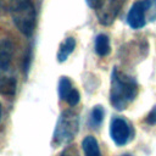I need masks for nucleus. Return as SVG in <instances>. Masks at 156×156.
Here are the masks:
<instances>
[{"label": "nucleus", "mask_w": 156, "mask_h": 156, "mask_svg": "<svg viewBox=\"0 0 156 156\" xmlns=\"http://www.w3.org/2000/svg\"><path fill=\"white\" fill-rule=\"evenodd\" d=\"M138 94V84L134 78L119 72L116 67L111 73L110 102L117 110H126Z\"/></svg>", "instance_id": "nucleus-1"}, {"label": "nucleus", "mask_w": 156, "mask_h": 156, "mask_svg": "<svg viewBox=\"0 0 156 156\" xmlns=\"http://www.w3.org/2000/svg\"><path fill=\"white\" fill-rule=\"evenodd\" d=\"M79 130V116L73 110H66L63 111L55 126L52 139H51V146L52 147H60L62 145L69 144L77 135Z\"/></svg>", "instance_id": "nucleus-2"}, {"label": "nucleus", "mask_w": 156, "mask_h": 156, "mask_svg": "<svg viewBox=\"0 0 156 156\" xmlns=\"http://www.w3.org/2000/svg\"><path fill=\"white\" fill-rule=\"evenodd\" d=\"M9 11L17 29L30 37L35 27V9L32 0H10Z\"/></svg>", "instance_id": "nucleus-3"}, {"label": "nucleus", "mask_w": 156, "mask_h": 156, "mask_svg": "<svg viewBox=\"0 0 156 156\" xmlns=\"http://www.w3.org/2000/svg\"><path fill=\"white\" fill-rule=\"evenodd\" d=\"M126 1L127 0H101L95 9L99 22L104 26L112 24Z\"/></svg>", "instance_id": "nucleus-4"}, {"label": "nucleus", "mask_w": 156, "mask_h": 156, "mask_svg": "<svg viewBox=\"0 0 156 156\" xmlns=\"http://www.w3.org/2000/svg\"><path fill=\"white\" fill-rule=\"evenodd\" d=\"M130 124L122 117H113L110 123V136L118 146L126 145L130 140Z\"/></svg>", "instance_id": "nucleus-5"}, {"label": "nucleus", "mask_w": 156, "mask_h": 156, "mask_svg": "<svg viewBox=\"0 0 156 156\" xmlns=\"http://www.w3.org/2000/svg\"><path fill=\"white\" fill-rule=\"evenodd\" d=\"M146 0H139L134 2L127 15V22L133 29H139L146 23Z\"/></svg>", "instance_id": "nucleus-6"}, {"label": "nucleus", "mask_w": 156, "mask_h": 156, "mask_svg": "<svg viewBox=\"0 0 156 156\" xmlns=\"http://www.w3.org/2000/svg\"><path fill=\"white\" fill-rule=\"evenodd\" d=\"M13 55V45L10 40H1L0 41V69L6 71L11 65Z\"/></svg>", "instance_id": "nucleus-7"}, {"label": "nucleus", "mask_w": 156, "mask_h": 156, "mask_svg": "<svg viewBox=\"0 0 156 156\" xmlns=\"http://www.w3.org/2000/svg\"><path fill=\"white\" fill-rule=\"evenodd\" d=\"M76 48V39L73 37H68L65 39V41L60 45L58 51H57V61L58 62H65L67 57L73 52Z\"/></svg>", "instance_id": "nucleus-8"}, {"label": "nucleus", "mask_w": 156, "mask_h": 156, "mask_svg": "<svg viewBox=\"0 0 156 156\" xmlns=\"http://www.w3.org/2000/svg\"><path fill=\"white\" fill-rule=\"evenodd\" d=\"M82 147L84 150V155L85 156H101L98 140L93 135H88V136H85L83 139Z\"/></svg>", "instance_id": "nucleus-9"}, {"label": "nucleus", "mask_w": 156, "mask_h": 156, "mask_svg": "<svg viewBox=\"0 0 156 156\" xmlns=\"http://www.w3.org/2000/svg\"><path fill=\"white\" fill-rule=\"evenodd\" d=\"M95 51L99 56H107L111 51L110 39L106 34H99L95 39Z\"/></svg>", "instance_id": "nucleus-10"}, {"label": "nucleus", "mask_w": 156, "mask_h": 156, "mask_svg": "<svg viewBox=\"0 0 156 156\" xmlns=\"http://www.w3.org/2000/svg\"><path fill=\"white\" fill-rule=\"evenodd\" d=\"M104 115H105V111H104V107L100 106V105H96L93 107L91 112H90V119H89V124L91 127H100V124L102 123L104 121Z\"/></svg>", "instance_id": "nucleus-11"}, {"label": "nucleus", "mask_w": 156, "mask_h": 156, "mask_svg": "<svg viewBox=\"0 0 156 156\" xmlns=\"http://www.w3.org/2000/svg\"><path fill=\"white\" fill-rule=\"evenodd\" d=\"M16 90V79L11 77L0 78V93L5 95H12Z\"/></svg>", "instance_id": "nucleus-12"}, {"label": "nucleus", "mask_w": 156, "mask_h": 156, "mask_svg": "<svg viewBox=\"0 0 156 156\" xmlns=\"http://www.w3.org/2000/svg\"><path fill=\"white\" fill-rule=\"evenodd\" d=\"M72 89H73L72 82L67 77H61L58 80V96H60V99L66 100Z\"/></svg>", "instance_id": "nucleus-13"}, {"label": "nucleus", "mask_w": 156, "mask_h": 156, "mask_svg": "<svg viewBox=\"0 0 156 156\" xmlns=\"http://www.w3.org/2000/svg\"><path fill=\"white\" fill-rule=\"evenodd\" d=\"M146 20L155 21L156 20V0H146Z\"/></svg>", "instance_id": "nucleus-14"}, {"label": "nucleus", "mask_w": 156, "mask_h": 156, "mask_svg": "<svg viewBox=\"0 0 156 156\" xmlns=\"http://www.w3.org/2000/svg\"><path fill=\"white\" fill-rule=\"evenodd\" d=\"M79 100H80V95H79L78 90L73 88V89L71 90V93L68 94V96H67V99H66L65 101H67V104H68L71 107H74V106L79 102Z\"/></svg>", "instance_id": "nucleus-15"}, {"label": "nucleus", "mask_w": 156, "mask_h": 156, "mask_svg": "<svg viewBox=\"0 0 156 156\" xmlns=\"http://www.w3.org/2000/svg\"><path fill=\"white\" fill-rule=\"evenodd\" d=\"M60 156H79V152L74 145H68L62 150Z\"/></svg>", "instance_id": "nucleus-16"}, {"label": "nucleus", "mask_w": 156, "mask_h": 156, "mask_svg": "<svg viewBox=\"0 0 156 156\" xmlns=\"http://www.w3.org/2000/svg\"><path fill=\"white\" fill-rule=\"evenodd\" d=\"M145 122H146L149 126H154V124H156V105L151 108V111H150L149 115L146 116Z\"/></svg>", "instance_id": "nucleus-17"}, {"label": "nucleus", "mask_w": 156, "mask_h": 156, "mask_svg": "<svg viewBox=\"0 0 156 156\" xmlns=\"http://www.w3.org/2000/svg\"><path fill=\"white\" fill-rule=\"evenodd\" d=\"M87 1V4L89 5V7H91V9H96L98 6H99V4H100V1L101 0H85Z\"/></svg>", "instance_id": "nucleus-18"}, {"label": "nucleus", "mask_w": 156, "mask_h": 156, "mask_svg": "<svg viewBox=\"0 0 156 156\" xmlns=\"http://www.w3.org/2000/svg\"><path fill=\"white\" fill-rule=\"evenodd\" d=\"M121 156H132V155H129V154H124V155H121Z\"/></svg>", "instance_id": "nucleus-19"}, {"label": "nucleus", "mask_w": 156, "mask_h": 156, "mask_svg": "<svg viewBox=\"0 0 156 156\" xmlns=\"http://www.w3.org/2000/svg\"><path fill=\"white\" fill-rule=\"evenodd\" d=\"M0 117H1V104H0Z\"/></svg>", "instance_id": "nucleus-20"}]
</instances>
